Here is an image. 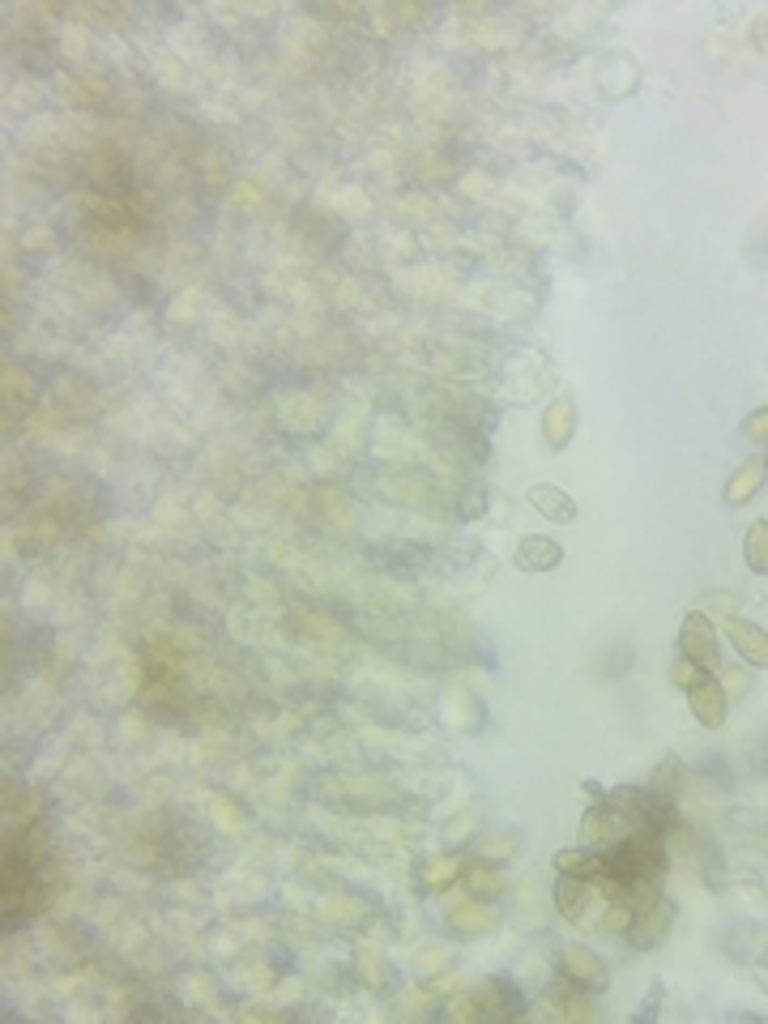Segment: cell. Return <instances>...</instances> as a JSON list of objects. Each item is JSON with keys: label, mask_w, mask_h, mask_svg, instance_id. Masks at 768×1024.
<instances>
[{"label": "cell", "mask_w": 768, "mask_h": 1024, "mask_svg": "<svg viewBox=\"0 0 768 1024\" xmlns=\"http://www.w3.org/2000/svg\"><path fill=\"white\" fill-rule=\"evenodd\" d=\"M585 794H589V798H594V803H602V798H606V790L598 786V781H585Z\"/></svg>", "instance_id": "44dd1931"}, {"label": "cell", "mask_w": 768, "mask_h": 1024, "mask_svg": "<svg viewBox=\"0 0 768 1024\" xmlns=\"http://www.w3.org/2000/svg\"><path fill=\"white\" fill-rule=\"evenodd\" d=\"M530 504H534L547 521H555V525H572V521H576V500H572L568 491L551 487V483L530 487Z\"/></svg>", "instance_id": "52a82bcc"}, {"label": "cell", "mask_w": 768, "mask_h": 1024, "mask_svg": "<svg viewBox=\"0 0 768 1024\" xmlns=\"http://www.w3.org/2000/svg\"><path fill=\"white\" fill-rule=\"evenodd\" d=\"M760 487H764V457H756V461H747V466L734 470V478L726 483V504H747Z\"/></svg>", "instance_id": "8fae6325"}, {"label": "cell", "mask_w": 768, "mask_h": 1024, "mask_svg": "<svg viewBox=\"0 0 768 1024\" xmlns=\"http://www.w3.org/2000/svg\"><path fill=\"white\" fill-rule=\"evenodd\" d=\"M564 978L581 990V995H598V990H606V982H611V973H606V965L594 952L564 948Z\"/></svg>", "instance_id": "3957f363"}, {"label": "cell", "mask_w": 768, "mask_h": 1024, "mask_svg": "<svg viewBox=\"0 0 768 1024\" xmlns=\"http://www.w3.org/2000/svg\"><path fill=\"white\" fill-rule=\"evenodd\" d=\"M423 875H427V888H444V884H453V879L461 875V867H457V858H440V862H431Z\"/></svg>", "instance_id": "d6986e66"}, {"label": "cell", "mask_w": 768, "mask_h": 1024, "mask_svg": "<svg viewBox=\"0 0 768 1024\" xmlns=\"http://www.w3.org/2000/svg\"><path fill=\"white\" fill-rule=\"evenodd\" d=\"M466 888H470V901H495V896L504 892V879L495 875L483 858V862H470L466 867Z\"/></svg>", "instance_id": "4fadbf2b"}, {"label": "cell", "mask_w": 768, "mask_h": 1024, "mask_svg": "<svg viewBox=\"0 0 768 1024\" xmlns=\"http://www.w3.org/2000/svg\"><path fill=\"white\" fill-rule=\"evenodd\" d=\"M585 905H589V879L559 875V884H555V909H559V918L576 922V918L585 914Z\"/></svg>", "instance_id": "9c48e42d"}, {"label": "cell", "mask_w": 768, "mask_h": 1024, "mask_svg": "<svg viewBox=\"0 0 768 1024\" xmlns=\"http://www.w3.org/2000/svg\"><path fill=\"white\" fill-rule=\"evenodd\" d=\"M679 777H683V764L679 760H666L658 773H653V794L658 798H666V803H675V794H679Z\"/></svg>", "instance_id": "9a60e30c"}, {"label": "cell", "mask_w": 768, "mask_h": 1024, "mask_svg": "<svg viewBox=\"0 0 768 1024\" xmlns=\"http://www.w3.org/2000/svg\"><path fill=\"white\" fill-rule=\"evenodd\" d=\"M572 427H576V410H572V397H555L542 414V436H547L551 448H564L572 440Z\"/></svg>", "instance_id": "ba28073f"}, {"label": "cell", "mask_w": 768, "mask_h": 1024, "mask_svg": "<svg viewBox=\"0 0 768 1024\" xmlns=\"http://www.w3.org/2000/svg\"><path fill=\"white\" fill-rule=\"evenodd\" d=\"M555 871L559 875H576V879H598L602 854L598 850H564V854H555Z\"/></svg>", "instance_id": "7c38bea8"}, {"label": "cell", "mask_w": 768, "mask_h": 1024, "mask_svg": "<svg viewBox=\"0 0 768 1024\" xmlns=\"http://www.w3.org/2000/svg\"><path fill=\"white\" fill-rule=\"evenodd\" d=\"M679 658L696 662L700 670H709V675H717V670H722V649H717V632H713V623H709V615H704V611H692V615L683 619V632H679Z\"/></svg>", "instance_id": "6da1fadb"}, {"label": "cell", "mask_w": 768, "mask_h": 1024, "mask_svg": "<svg viewBox=\"0 0 768 1024\" xmlns=\"http://www.w3.org/2000/svg\"><path fill=\"white\" fill-rule=\"evenodd\" d=\"M517 845H521L517 832H495V837L483 841V858H487V862H500V858H508L512 850H517Z\"/></svg>", "instance_id": "ac0fdd59"}, {"label": "cell", "mask_w": 768, "mask_h": 1024, "mask_svg": "<svg viewBox=\"0 0 768 1024\" xmlns=\"http://www.w3.org/2000/svg\"><path fill=\"white\" fill-rule=\"evenodd\" d=\"M670 922H675V901H666V896H653L649 905L636 909V918H632V926H628L623 935H628V943H632L636 952H649V948H658V943H666Z\"/></svg>", "instance_id": "7a4b0ae2"}, {"label": "cell", "mask_w": 768, "mask_h": 1024, "mask_svg": "<svg viewBox=\"0 0 768 1024\" xmlns=\"http://www.w3.org/2000/svg\"><path fill=\"white\" fill-rule=\"evenodd\" d=\"M722 628L730 636V645L739 649L751 666H760V670L768 666V636H764V628H751V623L734 619V615H722Z\"/></svg>", "instance_id": "8992f818"}, {"label": "cell", "mask_w": 768, "mask_h": 1024, "mask_svg": "<svg viewBox=\"0 0 768 1024\" xmlns=\"http://www.w3.org/2000/svg\"><path fill=\"white\" fill-rule=\"evenodd\" d=\"M632 918H636V905H632V901H623V896H615L611 909H606V931H611V935H623V931L632 926Z\"/></svg>", "instance_id": "e0dca14e"}, {"label": "cell", "mask_w": 768, "mask_h": 1024, "mask_svg": "<svg viewBox=\"0 0 768 1024\" xmlns=\"http://www.w3.org/2000/svg\"><path fill=\"white\" fill-rule=\"evenodd\" d=\"M670 679H675L683 692H692V687H700L704 679H713L709 670H700L696 662H687V658H675V666H670Z\"/></svg>", "instance_id": "2e32d148"}, {"label": "cell", "mask_w": 768, "mask_h": 1024, "mask_svg": "<svg viewBox=\"0 0 768 1024\" xmlns=\"http://www.w3.org/2000/svg\"><path fill=\"white\" fill-rule=\"evenodd\" d=\"M448 922H453V931L457 935H466V939H474V935H487L491 926H495V914L483 905V901H470V905H457L453 914H448Z\"/></svg>", "instance_id": "30bf717a"}, {"label": "cell", "mask_w": 768, "mask_h": 1024, "mask_svg": "<svg viewBox=\"0 0 768 1024\" xmlns=\"http://www.w3.org/2000/svg\"><path fill=\"white\" fill-rule=\"evenodd\" d=\"M512 564H517L521 572H551V568L564 564V547L547 534H525L521 547L512 551Z\"/></svg>", "instance_id": "277c9868"}, {"label": "cell", "mask_w": 768, "mask_h": 1024, "mask_svg": "<svg viewBox=\"0 0 768 1024\" xmlns=\"http://www.w3.org/2000/svg\"><path fill=\"white\" fill-rule=\"evenodd\" d=\"M687 700H692V717L704 730H722L726 726V687L717 679H704L700 687H692Z\"/></svg>", "instance_id": "5b68a950"}, {"label": "cell", "mask_w": 768, "mask_h": 1024, "mask_svg": "<svg viewBox=\"0 0 768 1024\" xmlns=\"http://www.w3.org/2000/svg\"><path fill=\"white\" fill-rule=\"evenodd\" d=\"M743 555H747V568L764 576L768 572V521L760 517L756 525L747 530V542H743Z\"/></svg>", "instance_id": "5bb4252c"}, {"label": "cell", "mask_w": 768, "mask_h": 1024, "mask_svg": "<svg viewBox=\"0 0 768 1024\" xmlns=\"http://www.w3.org/2000/svg\"><path fill=\"white\" fill-rule=\"evenodd\" d=\"M743 436L764 444V436H768V410H751L747 414V419H743Z\"/></svg>", "instance_id": "ffe728a7"}]
</instances>
